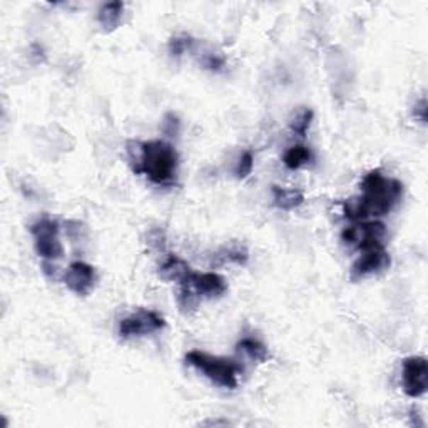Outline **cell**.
<instances>
[{"mask_svg":"<svg viewBox=\"0 0 428 428\" xmlns=\"http://www.w3.org/2000/svg\"><path fill=\"white\" fill-rule=\"evenodd\" d=\"M403 184L387 178L380 169L370 171L361 181V196L351 198L343 204L348 220L360 221L366 218L385 216L402 201Z\"/></svg>","mask_w":428,"mask_h":428,"instance_id":"obj_1","label":"cell"},{"mask_svg":"<svg viewBox=\"0 0 428 428\" xmlns=\"http://www.w3.org/2000/svg\"><path fill=\"white\" fill-rule=\"evenodd\" d=\"M139 159L134 173L146 174L154 184L166 186L174 183L178 174L179 156L169 142L147 141L139 142Z\"/></svg>","mask_w":428,"mask_h":428,"instance_id":"obj_2","label":"cell"},{"mask_svg":"<svg viewBox=\"0 0 428 428\" xmlns=\"http://www.w3.org/2000/svg\"><path fill=\"white\" fill-rule=\"evenodd\" d=\"M186 365L193 366L221 388L235 390L238 387V376L243 373V365L232 358L213 356L209 353L193 350L184 356Z\"/></svg>","mask_w":428,"mask_h":428,"instance_id":"obj_3","label":"cell"},{"mask_svg":"<svg viewBox=\"0 0 428 428\" xmlns=\"http://www.w3.org/2000/svg\"><path fill=\"white\" fill-rule=\"evenodd\" d=\"M30 235L34 240L35 253L44 261H57L64 256L62 243L59 240V225L49 218H42L30 226Z\"/></svg>","mask_w":428,"mask_h":428,"instance_id":"obj_4","label":"cell"},{"mask_svg":"<svg viewBox=\"0 0 428 428\" xmlns=\"http://www.w3.org/2000/svg\"><path fill=\"white\" fill-rule=\"evenodd\" d=\"M385 238H387V227L380 221L363 223V225L350 226L342 232L343 243L348 246H355L361 251L385 248Z\"/></svg>","mask_w":428,"mask_h":428,"instance_id":"obj_5","label":"cell"},{"mask_svg":"<svg viewBox=\"0 0 428 428\" xmlns=\"http://www.w3.org/2000/svg\"><path fill=\"white\" fill-rule=\"evenodd\" d=\"M166 327V321L159 313L152 310H137L136 313L125 316L119 323L120 338H137L146 334L161 332Z\"/></svg>","mask_w":428,"mask_h":428,"instance_id":"obj_6","label":"cell"},{"mask_svg":"<svg viewBox=\"0 0 428 428\" xmlns=\"http://www.w3.org/2000/svg\"><path fill=\"white\" fill-rule=\"evenodd\" d=\"M403 390L410 398L425 395L428 387V365L423 356H408L403 361Z\"/></svg>","mask_w":428,"mask_h":428,"instance_id":"obj_7","label":"cell"},{"mask_svg":"<svg viewBox=\"0 0 428 428\" xmlns=\"http://www.w3.org/2000/svg\"><path fill=\"white\" fill-rule=\"evenodd\" d=\"M64 285L77 296H89L97 285L94 266L84 261H74L64 274Z\"/></svg>","mask_w":428,"mask_h":428,"instance_id":"obj_8","label":"cell"},{"mask_svg":"<svg viewBox=\"0 0 428 428\" xmlns=\"http://www.w3.org/2000/svg\"><path fill=\"white\" fill-rule=\"evenodd\" d=\"M390 263H392V259H390V254L385 248L363 251V254L353 263L350 269L351 281H360L363 278L371 276V274L385 271L390 266Z\"/></svg>","mask_w":428,"mask_h":428,"instance_id":"obj_9","label":"cell"},{"mask_svg":"<svg viewBox=\"0 0 428 428\" xmlns=\"http://www.w3.org/2000/svg\"><path fill=\"white\" fill-rule=\"evenodd\" d=\"M184 285L189 286L199 298H208V300L220 298L227 291L226 280L218 273L193 271V274L189 276V280L186 281Z\"/></svg>","mask_w":428,"mask_h":428,"instance_id":"obj_10","label":"cell"},{"mask_svg":"<svg viewBox=\"0 0 428 428\" xmlns=\"http://www.w3.org/2000/svg\"><path fill=\"white\" fill-rule=\"evenodd\" d=\"M248 248L238 243V241H231L230 244H225L213 254L211 264L213 266H223V264H240V266H243V264L248 263Z\"/></svg>","mask_w":428,"mask_h":428,"instance_id":"obj_11","label":"cell"},{"mask_svg":"<svg viewBox=\"0 0 428 428\" xmlns=\"http://www.w3.org/2000/svg\"><path fill=\"white\" fill-rule=\"evenodd\" d=\"M191 274H193V269H191L189 264L176 254L167 256L166 261L159 266V276L162 280L178 281L179 285H184L189 280Z\"/></svg>","mask_w":428,"mask_h":428,"instance_id":"obj_12","label":"cell"},{"mask_svg":"<svg viewBox=\"0 0 428 428\" xmlns=\"http://www.w3.org/2000/svg\"><path fill=\"white\" fill-rule=\"evenodd\" d=\"M124 4L123 2H107L97 12V22L104 32H113L119 27L123 21Z\"/></svg>","mask_w":428,"mask_h":428,"instance_id":"obj_13","label":"cell"},{"mask_svg":"<svg viewBox=\"0 0 428 428\" xmlns=\"http://www.w3.org/2000/svg\"><path fill=\"white\" fill-rule=\"evenodd\" d=\"M274 206L285 209V211H291L298 206L305 203V194L300 189H288V188H280V186H273L271 189Z\"/></svg>","mask_w":428,"mask_h":428,"instance_id":"obj_14","label":"cell"},{"mask_svg":"<svg viewBox=\"0 0 428 428\" xmlns=\"http://www.w3.org/2000/svg\"><path fill=\"white\" fill-rule=\"evenodd\" d=\"M236 351H238L240 355L248 356L249 360L258 361V363L268 361V358H269L268 348L264 347L263 343L259 342V339H256V338L240 339L238 345H236Z\"/></svg>","mask_w":428,"mask_h":428,"instance_id":"obj_15","label":"cell"},{"mask_svg":"<svg viewBox=\"0 0 428 428\" xmlns=\"http://www.w3.org/2000/svg\"><path fill=\"white\" fill-rule=\"evenodd\" d=\"M311 159H313V156H311V151L306 146H293L283 156V162L291 171L306 166Z\"/></svg>","mask_w":428,"mask_h":428,"instance_id":"obj_16","label":"cell"},{"mask_svg":"<svg viewBox=\"0 0 428 428\" xmlns=\"http://www.w3.org/2000/svg\"><path fill=\"white\" fill-rule=\"evenodd\" d=\"M311 120H313V111L308 109V107H301V109H298L295 114H293L290 128L291 131L296 134V136L305 137L306 133H308Z\"/></svg>","mask_w":428,"mask_h":428,"instance_id":"obj_17","label":"cell"},{"mask_svg":"<svg viewBox=\"0 0 428 428\" xmlns=\"http://www.w3.org/2000/svg\"><path fill=\"white\" fill-rule=\"evenodd\" d=\"M199 300H201V298H199L196 293L191 290L189 286L181 285V290L178 295V305L184 315H193L198 308Z\"/></svg>","mask_w":428,"mask_h":428,"instance_id":"obj_18","label":"cell"},{"mask_svg":"<svg viewBox=\"0 0 428 428\" xmlns=\"http://www.w3.org/2000/svg\"><path fill=\"white\" fill-rule=\"evenodd\" d=\"M194 45H196V40L189 35H179V37H173L169 40V54L173 57H181L184 52L188 50H193Z\"/></svg>","mask_w":428,"mask_h":428,"instance_id":"obj_19","label":"cell"},{"mask_svg":"<svg viewBox=\"0 0 428 428\" xmlns=\"http://www.w3.org/2000/svg\"><path fill=\"white\" fill-rule=\"evenodd\" d=\"M253 166H254L253 152H251V151H244L243 154L240 156L238 164H236V169H235L236 178H238V179L248 178V176L251 174V171H253Z\"/></svg>","mask_w":428,"mask_h":428,"instance_id":"obj_20","label":"cell"},{"mask_svg":"<svg viewBox=\"0 0 428 428\" xmlns=\"http://www.w3.org/2000/svg\"><path fill=\"white\" fill-rule=\"evenodd\" d=\"M199 64L204 69H208V71L211 72H220L223 67H225V57L220 54H213V52H206L201 55V59H199Z\"/></svg>","mask_w":428,"mask_h":428,"instance_id":"obj_21","label":"cell"},{"mask_svg":"<svg viewBox=\"0 0 428 428\" xmlns=\"http://www.w3.org/2000/svg\"><path fill=\"white\" fill-rule=\"evenodd\" d=\"M66 232H67L69 238L74 241V243H77V241L86 238L87 227H86V225H82L81 221H67L66 223Z\"/></svg>","mask_w":428,"mask_h":428,"instance_id":"obj_22","label":"cell"},{"mask_svg":"<svg viewBox=\"0 0 428 428\" xmlns=\"http://www.w3.org/2000/svg\"><path fill=\"white\" fill-rule=\"evenodd\" d=\"M179 129H181V123H179L178 116L166 114L164 120H162V133H164L166 136L174 137L179 134Z\"/></svg>","mask_w":428,"mask_h":428,"instance_id":"obj_23","label":"cell"},{"mask_svg":"<svg viewBox=\"0 0 428 428\" xmlns=\"http://www.w3.org/2000/svg\"><path fill=\"white\" fill-rule=\"evenodd\" d=\"M166 244V238H164V232L161 230H151L147 235V246L151 249L156 251H162L164 249Z\"/></svg>","mask_w":428,"mask_h":428,"instance_id":"obj_24","label":"cell"},{"mask_svg":"<svg viewBox=\"0 0 428 428\" xmlns=\"http://www.w3.org/2000/svg\"><path fill=\"white\" fill-rule=\"evenodd\" d=\"M413 116L420 120L422 124L427 123V118H428V107H427V99L425 97H422L420 101L417 102L415 104V109H413Z\"/></svg>","mask_w":428,"mask_h":428,"instance_id":"obj_25","label":"cell"}]
</instances>
